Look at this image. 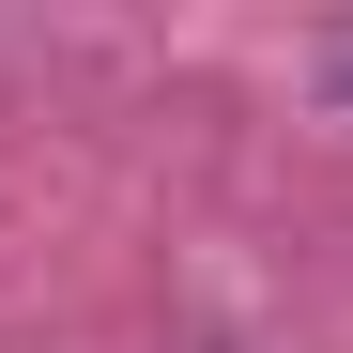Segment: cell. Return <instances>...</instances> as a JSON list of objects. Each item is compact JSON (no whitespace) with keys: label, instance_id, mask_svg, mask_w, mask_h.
I'll return each mask as SVG.
<instances>
[{"label":"cell","instance_id":"obj_1","mask_svg":"<svg viewBox=\"0 0 353 353\" xmlns=\"http://www.w3.org/2000/svg\"><path fill=\"white\" fill-rule=\"evenodd\" d=\"M338 77H353V46H338Z\"/></svg>","mask_w":353,"mask_h":353}]
</instances>
